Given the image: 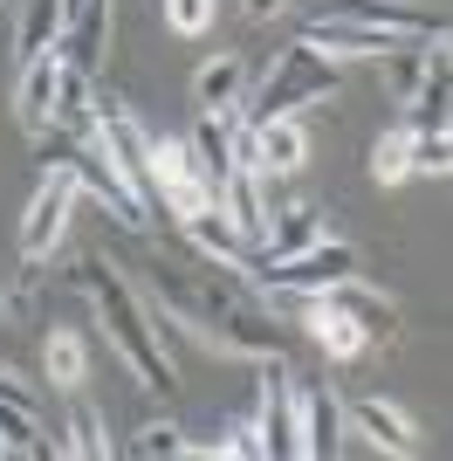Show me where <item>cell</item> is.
<instances>
[{
	"label": "cell",
	"mask_w": 453,
	"mask_h": 461,
	"mask_svg": "<svg viewBox=\"0 0 453 461\" xmlns=\"http://www.w3.org/2000/svg\"><path fill=\"white\" fill-rule=\"evenodd\" d=\"M96 145H103V158L117 166V179L138 193V207H158V179H151V138H145V124H138L124 104H111V96H96Z\"/></svg>",
	"instance_id": "cell-6"
},
{
	"label": "cell",
	"mask_w": 453,
	"mask_h": 461,
	"mask_svg": "<svg viewBox=\"0 0 453 461\" xmlns=\"http://www.w3.org/2000/svg\"><path fill=\"white\" fill-rule=\"evenodd\" d=\"M323 296H330L337 310H351V317H358V330L371 338V345H392V338H398V303H392V296H378V289H364L358 276H343V283L323 289Z\"/></svg>",
	"instance_id": "cell-18"
},
{
	"label": "cell",
	"mask_w": 453,
	"mask_h": 461,
	"mask_svg": "<svg viewBox=\"0 0 453 461\" xmlns=\"http://www.w3.org/2000/svg\"><path fill=\"white\" fill-rule=\"evenodd\" d=\"M262 441H254V427H226L213 441H192V461H254Z\"/></svg>",
	"instance_id": "cell-31"
},
{
	"label": "cell",
	"mask_w": 453,
	"mask_h": 461,
	"mask_svg": "<svg viewBox=\"0 0 453 461\" xmlns=\"http://www.w3.org/2000/svg\"><path fill=\"white\" fill-rule=\"evenodd\" d=\"M447 96H453V83H447V49H440L426 83L398 104V111H405V131H447Z\"/></svg>",
	"instance_id": "cell-21"
},
{
	"label": "cell",
	"mask_w": 453,
	"mask_h": 461,
	"mask_svg": "<svg viewBox=\"0 0 453 461\" xmlns=\"http://www.w3.org/2000/svg\"><path fill=\"white\" fill-rule=\"evenodd\" d=\"M296 324L309 330V345H323V358H337V366H351V358L371 351V338L358 330V317L337 310L330 296H296Z\"/></svg>",
	"instance_id": "cell-10"
},
{
	"label": "cell",
	"mask_w": 453,
	"mask_h": 461,
	"mask_svg": "<svg viewBox=\"0 0 453 461\" xmlns=\"http://www.w3.org/2000/svg\"><path fill=\"white\" fill-rule=\"evenodd\" d=\"M413 173H426V179H447V173H453L447 131H413Z\"/></svg>",
	"instance_id": "cell-33"
},
{
	"label": "cell",
	"mask_w": 453,
	"mask_h": 461,
	"mask_svg": "<svg viewBox=\"0 0 453 461\" xmlns=\"http://www.w3.org/2000/svg\"><path fill=\"white\" fill-rule=\"evenodd\" d=\"M0 447L7 455H62V441H49L35 427V406H21V400H0Z\"/></svg>",
	"instance_id": "cell-26"
},
{
	"label": "cell",
	"mask_w": 453,
	"mask_h": 461,
	"mask_svg": "<svg viewBox=\"0 0 453 461\" xmlns=\"http://www.w3.org/2000/svg\"><path fill=\"white\" fill-rule=\"evenodd\" d=\"M103 49H111V0H90V7H83L76 21H62V41H56V56L69 62V69H90V77H96Z\"/></svg>",
	"instance_id": "cell-16"
},
{
	"label": "cell",
	"mask_w": 453,
	"mask_h": 461,
	"mask_svg": "<svg viewBox=\"0 0 453 461\" xmlns=\"http://www.w3.org/2000/svg\"><path fill=\"white\" fill-rule=\"evenodd\" d=\"M0 7H7V0H0Z\"/></svg>",
	"instance_id": "cell-37"
},
{
	"label": "cell",
	"mask_w": 453,
	"mask_h": 461,
	"mask_svg": "<svg viewBox=\"0 0 453 461\" xmlns=\"http://www.w3.org/2000/svg\"><path fill=\"white\" fill-rule=\"evenodd\" d=\"M234 131H241V111H200V124H192V173L213 186V200H220V179L234 173Z\"/></svg>",
	"instance_id": "cell-12"
},
{
	"label": "cell",
	"mask_w": 453,
	"mask_h": 461,
	"mask_svg": "<svg viewBox=\"0 0 453 461\" xmlns=\"http://www.w3.org/2000/svg\"><path fill=\"white\" fill-rule=\"evenodd\" d=\"M131 455H145V461H192V441L172 420H151V427L131 434Z\"/></svg>",
	"instance_id": "cell-30"
},
{
	"label": "cell",
	"mask_w": 453,
	"mask_h": 461,
	"mask_svg": "<svg viewBox=\"0 0 453 461\" xmlns=\"http://www.w3.org/2000/svg\"><path fill=\"white\" fill-rule=\"evenodd\" d=\"M192 96H200V111H234V104H241V62L213 56L207 69L192 77Z\"/></svg>",
	"instance_id": "cell-27"
},
{
	"label": "cell",
	"mask_w": 453,
	"mask_h": 461,
	"mask_svg": "<svg viewBox=\"0 0 453 461\" xmlns=\"http://www.w3.org/2000/svg\"><path fill=\"white\" fill-rule=\"evenodd\" d=\"M337 434H343V400L330 385H323V393H302V455L330 461L337 455Z\"/></svg>",
	"instance_id": "cell-20"
},
{
	"label": "cell",
	"mask_w": 453,
	"mask_h": 461,
	"mask_svg": "<svg viewBox=\"0 0 453 461\" xmlns=\"http://www.w3.org/2000/svg\"><path fill=\"white\" fill-rule=\"evenodd\" d=\"M165 21H172V35H207L213 0H165Z\"/></svg>",
	"instance_id": "cell-34"
},
{
	"label": "cell",
	"mask_w": 453,
	"mask_h": 461,
	"mask_svg": "<svg viewBox=\"0 0 453 461\" xmlns=\"http://www.w3.org/2000/svg\"><path fill=\"white\" fill-rule=\"evenodd\" d=\"M76 193H83V186H76V173H62V166H41V186H35V200H28V221H21V255H28V262H41V255L62 241Z\"/></svg>",
	"instance_id": "cell-8"
},
{
	"label": "cell",
	"mask_w": 453,
	"mask_h": 461,
	"mask_svg": "<svg viewBox=\"0 0 453 461\" xmlns=\"http://www.w3.org/2000/svg\"><path fill=\"white\" fill-rule=\"evenodd\" d=\"M56 131H76V138H90L96 131V83L90 69H69L62 62V77H56V117H49Z\"/></svg>",
	"instance_id": "cell-19"
},
{
	"label": "cell",
	"mask_w": 453,
	"mask_h": 461,
	"mask_svg": "<svg viewBox=\"0 0 453 461\" xmlns=\"http://www.w3.org/2000/svg\"><path fill=\"white\" fill-rule=\"evenodd\" d=\"M179 228H186V241H192L200 255H213V262H234V269L247 262V241H241V228H234V221H226L220 207H207V213H186Z\"/></svg>",
	"instance_id": "cell-22"
},
{
	"label": "cell",
	"mask_w": 453,
	"mask_h": 461,
	"mask_svg": "<svg viewBox=\"0 0 453 461\" xmlns=\"http://www.w3.org/2000/svg\"><path fill=\"white\" fill-rule=\"evenodd\" d=\"M0 324H7V296H0Z\"/></svg>",
	"instance_id": "cell-36"
},
{
	"label": "cell",
	"mask_w": 453,
	"mask_h": 461,
	"mask_svg": "<svg viewBox=\"0 0 453 461\" xmlns=\"http://www.w3.org/2000/svg\"><path fill=\"white\" fill-rule=\"evenodd\" d=\"M213 207L241 228L247 249H262V234H268V207H262V173H247V166H234V173L220 179V200Z\"/></svg>",
	"instance_id": "cell-17"
},
{
	"label": "cell",
	"mask_w": 453,
	"mask_h": 461,
	"mask_svg": "<svg viewBox=\"0 0 453 461\" xmlns=\"http://www.w3.org/2000/svg\"><path fill=\"white\" fill-rule=\"evenodd\" d=\"M35 158H41V166L76 173V186L96 193V200H103V213H111L117 228H145V221H151V213L138 207V193L117 179V166L103 158V145H96V138H76V131H56V124H49V131H35Z\"/></svg>",
	"instance_id": "cell-4"
},
{
	"label": "cell",
	"mask_w": 453,
	"mask_h": 461,
	"mask_svg": "<svg viewBox=\"0 0 453 461\" xmlns=\"http://www.w3.org/2000/svg\"><path fill=\"white\" fill-rule=\"evenodd\" d=\"M158 207H172L179 221H186V213H207L213 207V186L200 173H186V179H172V186H158Z\"/></svg>",
	"instance_id": "cell-32"
},
{
	"label": "cell",
	"mask_w": 453,
	"mask_h": 461,
	"mask_svg": "<svg viewBox=\"0 0 453 461\" xmlns=\"http://www.w3.org/2000/svg\"><path fill=\"white\" fill-rule=\"evenodd\" d=\"M41 372H49V385L76 393L83 372H90V345H83V330H49V345H41Z\"/></svg>",
	"instance_id": "cell-25"
},
{
	"label": "cell",
	"mask_w": 453,
	"mask_h": 461,
	"mask_svg": "<svg viewBox=\"0 0 453 461\" xmlns=\"http://www.w3.org/2000/svg\"><path fill=\"white\" fill-rule=\"evenodd\" d=\"M151 296L172 310V324H186L192 338H207V345L234 351V358H289V338L275 330V317H268L254 296H247L241 269L234 262H200V269H179L172 255H158L145 269Z\"/></svg>",
	"instance_id": "cell-1"
},
{
	"label": "cell",
	"mask_w": 453,
	"mask_h": 461,
	"mask_svg": "<svg viewBox=\"0 0 453 461\" xmlns=\"http://www.w3.org/2000/svg\"><path fill=\"white\" fill-rule=\"evenodd\" d=\"M62 455H90V461L111 455V434H103V413H96V406H83V400L69 406V441H62Z\"/></svg>",
	"instance_id": "cell-29"
},
{
	"label": "cell",
	"mask_w": 453,
	"mask_h": 461,
	"mask_svg": "<svg viewBox=\"0 0 453 461\" xmlns=\"http://www.w3.org/2000/svg\"><path fill=\"white\" fill-rule=\"evenodd\" d=\"M309 241H323V213H316V207H289V213H275V221H268L262 255H254V262H282V255L309 249Z\"/></svg>",
	"instance_id": "cell-23"
},
{
	"label": "cell",
	"mask_w": 453,
	"mask_h": 461,
	"mask_svg": "<svg viewBox=\"0 0 453 461\" xmlns=\"http://www.w3.org/2000/svg\"><path fill=\"white\" fill-rule=\"evenodd\" d=\"M343 83V69L330 56H316L309 41H289L282 56L268 62V77H262V90L247 96V104H234L241 111V124H262V117H289V111H302V104H323V96Z\"/></svg>",
	"instance_id": "cell-3"
},
{
	"label": "cell",
	"mask_w": 453,
	"mask_h": 461,
	"mask_svg": "<svg viewBox=\"0 0 453 461\" xmlns=\"http://www.w3.org/2000/svg\"><path fill=\"white\" fill-rule=\"evenodd\" d=\"M296 41H309V49H316V56H330V62H358V56H385V49H398V41H413V35L358 28V21H337V14H309Z\"/></svg>",
	"instance_id": "cell-11"
},
{
	"label": "cell",
	"mask_w": 453,
	"mask_h": 461,
	"mask_svg": "<svg viewBox=\"0 0 453 461\" xmlns=\"http://www.w3.org/2000/svg\"><path fill=\"white\" fill-rule=\"evenodd\" d=\"M282 7H289V0H247V14H254V21H268V14H282Z\"/></svg>",
	"instance_id": "cell-35"
},
{
	"label": "cell",
	"mask_w": 453,
	"mask_h": 461,
	"mask_svg": "<svg viewBox=\"0 0 453 461\" xmlns=\"http://www.w3.org/2000/svg\"><path fill=\"white\" fill-rule=\"evenodd\" d=\"M343 420L358 427L371 447H385V455H419V427H413V413H398L392 400H351L343 406Z\"/></svg>",
	"instance_id": "cell-13"
},
{
	"label": "cell",
	"mask_w": 453,
	"mask_h": 461,
	"mask_svg": "<svg viewBox=\"0 0 453 461\" xmlns=\"http://www.w3.org/2000/svg\"><path fill=\"white\" fill-rule=\"evenodd\" d=\"M371 179L378 186H398V179H413V131L398 124V131H385L371 145Z\"/></svg>",
	"instance_id": "cell-28"
},
{
	"label": "cell",
	"mask_w": 453,
	"mask_h": 461,
	"mask_svg": "<svg viewBox=\"0 0 453 461\" xmlns=\"http://www.w3.org/2000/svg\"><path fill=\"white\" fill-rule=\"evenodd\" d=\"M56 77H62V56H56V49H49V56H28V62H21L14 117H21V131H28V138L49 131V117H56Z\"/></svg>",
	"instance_id": "cell-14"
},
{
	"label": "cell",
	"mask_w": 453,
	"mask_h": 461,
	"mask_svg": "<svg viewBox=\"0 0 453 461\" xmlns=\"http://www.w3.org/2000/svg\"><path fill=\"white\" fill-rule=\"evenodd\" d=\"M309 14H337L358 28H385V35H447V21H433L419 0H316Z\"/></svg>",
	"instance_id": "cell-9"
},
{
	"label": "cell",
	"mask_w": 453,
	"mask_h": 461,
	"mask_svg": "<svg viewBox=\"0 0 453 461\" xmlns=\"http://www.w3.org/2000/svg\"><path fill=\"white\" fill-rule=\"evenodd\" d=\"M268 296H323L343 276H358V249L351 241H309V249L282 255V262H241Z\"/></svg>",
	"instance_id": "cell-5"
},
{
	"label": "cell",
	"mask_w": 453,
	"mask_h": 461,
	"mask_svg": "<svg viewBox=\"0 0 453 461\" xmlns=\"http://www.w3.org/2000/svg\"><path fill=\"white\" fill-rule=\"evenodd\" d=\"M302 158H309V138H302L296 111H289V117H262V124H254V173L282 179V173H302Z\"/></svg>",
	"instance_id": "cell-15"
},
{
	"label": "cell",
	"mask_w": 453,
	"mask_h": 461,
	"mask_svg": "<svg viewBox=\"0 0 453 461\" xmlns=\"http://www.w3.org/2000/svg\"><path fill=\"white\" fill-rule=\"evenodd\" d=\"M14 41H21V62H28V56H49V49L62 41V0H21Z\"/></svg>",
	"instance_id": "cell-24"
},
{
	"label": "cell",
	"mask_w": 453,
	"mask_h": 461,
	"mask_svg": "<svg viewBox=\"0 0 453 461\" xmlns=\"http://www.w3.org/2000/svg\"><path fill=\"white\" fill-rule=\"evenodd\" d=\"M76 289L96 303V324H103V338L117 345V358L138 372V385H151V393H172V358L165 345H158V330H151L145 303H138V289L117 276V262H103V255H90V262H76Z\"/></svg>",
	"instance_id": "cell-2"
},
{
	"label": "cell",
	"mask_w": 453,
	"mask_h": 461,
	"mask_svg": "<svg viewBox=\"0 0 453 461\" xmlns=\"http://www.w3.org/2000/svg\"><path fill=\"white\" fill-rule=\"evenodd\" d=\"M268 461H296L302 455V385L289 372V358H268V379H262V427H254Z\"/></svg>",
	"instance_id": "cell-7"
}]
</instances>
